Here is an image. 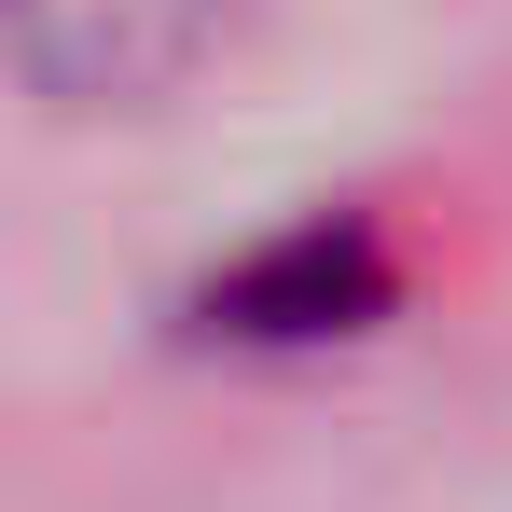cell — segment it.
Here are the masks:
<instances>
[{
    "mask_svg": "<svg viewBox=\"0 0 512 512\" xmlns=\"http://www.w3.org/2000/svg\"><path fill=\"white\" fill-rule=\"evenodd\" d=\"M263 0H14V84L56 125H139L236 70Z\"/></svg>",
    "mask_w": 512,
    "mask_h": 512,
    "instance_id": "obj_1",
    "label": "cell"
},
{
    "mask_svg": "<svg viewBox=\"0 0 512 512\" xmlns=\"http://www.w3.org/2000/svg\"><path fill=\"white\" fill-rule=\"evenodd\" d=\"M208 305H222L236 333H346L360 305H388V263H374L360 222H346V236H333V222H305V236H277L263 263H236Z\"/></svg>",
    "mask_w": 512,
    "mask_h": 512,
    "instance_id": "obj_2",
    "label": "cell"
}]
</instances>
